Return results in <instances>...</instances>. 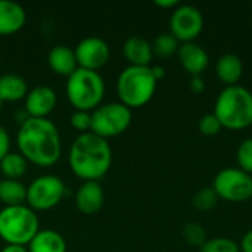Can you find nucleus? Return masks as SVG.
Instances as JSON below:
<instances>
[{
	"mask_svg": "<svg viewBox=\"0 0 252 252\" xmlns=\"http://www.w3.org/2000/svg\"><path fill=\"white\" fill-rule=\"evenodd\" d=\"M123 53L131 66H149L154 59L152 43L140 35H131L124 41Z\"/></svg>",
	"mask_w": 252,
	"mask_h": 252,
	"instance_id": "obj_16",
	"label": "nucleus"
},
{
	"mask_svg": "<svg viewBox=\"0 0 252 252\" xmlns=\"http://www.w3.org/2000/svg\"><path fill=\"white\" fill-rule=\"evenodd\" d=\"M219 199L220 198L213 188H202L193 195L192 205L195 207V210L201 213H208L213 208H216V205L219 204Z\"/></svg>",
	"mask_w": 252,
	"mask_h": 252,
	"instance_id": "obj_24",
	"label": "nucleus"
},
{
	"mask_svg": "<svg viewBox=\"0 0 252 252\" xmlns=\"http://www.w3.org/2000/svg\"><path fill=\"white\" fill-rule=\"evenodd\" d=\"M28 93L27 81L16 74H3L0 75V100L4 102H18L25 99Z\"/></svg>",
	"mask_w": 252,
	"mask_h": 252,
	"instance_id": "obj_19",
	"label": "nucleus"
},
{
	"mask_svg": "<svg viewBox=\"0 0 252 252\" xmlns=\"http://www.w3.org/2000/svg\"><path fill=\"white\" fill-rule=\"evenodd\" d=\"M177 58L183 69L188 71L192 77L202 75L210 63V56L207 50L195 41L182 43L177 52Z\"/></svg>",
	"mask_w": 252,
	"mask_h": 252,
	"instance_id": "obj_14",
	"label": "nucleus"
},
{
	"mask_svg": "<svg viewBox=\"0 0 252 252\" xmlns=\"http://www.w3.org/2000/svg\"><path fill=\"white\" fill-rule=\"evenodd\" d=\"M65 192V183L58 176H40L27 186V204L34 211H47L63 199Z\"/></svg>",
	"mask_w": 252,
	"mask_h": 252,
	"instance_id": "obj_8",
	"label": "nucleus"
},
{
	"mask_svg": "<svg viewBox=\"0 0 252 252\" xmlns=\"http://www.w3.org/2000/svg\"><path fill=\"white\" fill-rule=\"evenodd\" d=\"M0 69H1V61H0Z\"/></svg>",
	"mask_w": 252,
	"mask_h": 252,
	"instance_id": "obj_37",
	"label": "nucleus"
},
{
	"mask_svg": "<svg viewBox=\"0 0 252 252\" xmlns=\"http://www.w3.org/2000/svg\"><path fill=\"white\" fill-rule=\"evenodd\" d=\"M238 168L252 176V137L245 139L236 149Z\"/></svg>",
	"mask_w": 252,
	"mask_h": 252,
	"instance_id": "obj_27",
	"label": "nucleus"
},
{
	"mask_svg": "<svg viewBox=\"0 0 252 252\" xmlns=\"http://www.w3.org/2000/svg\"><path fill=\"white\" fill-rule=\"evenodd\" d=\"M205 80L202 78V75H193L190 77V81H189V89L192 93L195 94H201L205 92Z\"/></svg>",
	"mask_w": 252,
	"mask_h": 252,
	"instance_id": "obj_31",
	"label": "nucleus"
},
{
	"mask_svg": "<svg viewBox=\"0 0 252 252\" xmlns=\"http://www.w3.org/2000/svg\"><path fill=\"white\" fill-rule=\"evenodd\" d=\"M0 252H28V248L21 245H6Z\"/></svg>",
	"mask_w": 252,
	"mask_h": 252,
	"instance_id": "obj_35",
	"label": "nucleus"
},
{
	"mask_svg": "<svg viewBox=\"0 0 252 252\" xmlns=\"http://www.w3.org/2000/svg\"><path fill=\"white\" fill-rule=\"evenodd\" d=\"M65 93L75 111L90 112L102 105L105 81L97 71L78 68L66 78Z\"/></svg>",
	"mask_w": 252,
	"mask_h": 252,
	"instance_id": "obj_5",
	"label": "nucleus"
},
{
	"mask_svg": "<svg viewBox=\"0 0 252 252\" xmlns=\"http://www.w3.org/2000/svg\"><path fill=\"white\" fill-rule=\"evenodd\" d=\"M0 182H1V177H0Z\"/></svg>",
	"mask_w": 252,
	"mask_h": 252,
	"instance_id": "obj_38",
	"label": "nucleus"
},
{
	"mask_svg": "<svg viewBox=\"0 0 252 252\" xmlns=\"http://www.w3.org/2000/svg\"><path fill=\"white\" fill-rule=\"evenodd\" d=\"M27 168L28 161L19 152H9L0 161V174H3L4 179L19 180L27 173Z\"/></svg>",
	"mask_w": 252,
	"mask_h": 252,
	"instance_id": "obj_22",
	"label": "nucleus"
},
{
	"mask_svg": "<svg viewBox=\"0 0 252 252\" xmlns=\"http://www.w3.org/2000/svg\"><path fill=\"white\" fill-rule=\"evenodd\" d=\"M213 114L223 128H248L252 126V92L239 84L224 87L216 99Z\"/></svg>",
	"mask_w": 252,
	"mask_h": 252,
	"instance_id": "obj_3",
	"label": "nucleus"
},
{
	"mask_svg": "<svg viewBox=\"0 0 252 252\" xmlns=\"http://www.w3.org/2000/svg\"><path fill=\"white\" fill-rule=\"evenodd\" d=\"M28 252H66V242L56 230H40L28 244Z\"/></svg>",
	"mask_w": 252,
	"mask_h": 252,
	"instance_id": "obj_20",
	"label": "nucleus"
},
{
	"mask_svg": "<svg viewBox=\"0 0 252 252\" xmlns=\"http://www.w3.org/2000/svg\"><path fill=\"white\" fill-rule=\"evenodd\" d=\"M74 52H75L78 68L89 69V71H97L102 66H105L111 55L108 43L96 35L83 38L77 44Z\"/></svg>",
	"mask_w": 252,
	"mask_h": 252,
	"instance_id": "obj_11",
	"label": "nucleus"
},
{
	"mask_svg": "<svg viewBox=\"0 0 252 252\" xmlns=\"http://www.w3.org/2000/svg\"><path fill=\"white\" fill-rule=\"evenodd\" d=\"M204 30V16L192 4H179L170 16V32L180 43L195 41Z\"/></svg>",
	"mask_w": 252,
	"mask_h": 252,
	"instance_id": "obj_10",
	"label": "nucleus"
},
{
	"mask_svg": "<svg viewBox=\"0 0 252 252\" xmlns=\"http://www.w3.org/2000/svg\"><path fill=\"white\" fill-rule=\"evenodd\" d=\"M239 248H241V252H252V230L244 235Z\"/></svg>",
	"mask_w": 252,
	"mask_h": 252,
	"instance_id": "obj_32",
	"label": "nucleus"
},
{
	"mask_svg": "<svg viewBox=\"0 0 252 252\" xmlns=\"http://www.w3.org/2000/svg\"><path fill=\"white\" fill-rule=\"evenodd\" d=\"M10 152V137L3 126H0V161Z\"/></svg>",
	"mask_w": 252,
	"mask_h": 252,
	"instance_id": "obj_30",
	"label": "nucleus"
},
{
	"mask_svg": "<svg viewBox=\"0 0 252 252\" xmlns=\"http://www.w3.org/2000/svg\"><path fill=\"white\" fill-rule=\"evenodd\" d=\"M1 109H3V102L0 100V111H1Z\"/></svg>",
	"mask_w": 252,
	"mask_h": 252,
	"instance_id": "obj_36",
	"label": "nucleus"
},
{
	"mask_svg": "<svg viewBox=\"0 0 252 252\" xmlns=\"http://www.w3.org/2000/svg\"><path fill=\"white\" fill-rule=\"evenodd\" d=\"M131 109L121 102L102 103L92 112V133L109 139L123 134L131 124Z\"/></svg>",
	"mask_w": 252,
	"mask_h": 252,
	"instance_id": "obj_7",
	"label": "nucleus"
},
{
	"mask_svg": "<svg viewBox=\"0 0 252 252\" xmlns=\"http://www.w3.org/2000/svg\"><path fill=\"white\" fill-rule=\"evenodd\" d=\"M220 199L227 202H245L252 198V176L239 168H223L211 186Z\"/></svg>",
	"mask_w": 252,
	"mask_h": 252,
	"instance_id": "obj_9",
	"label": "nucleus"
},
{
	"mask_svg": "<svg viewBox=\"0 0 252 252\" xmlns=\"http://www.w3.org/2000/svg\"><path fill=\"white\" fill-rule=\"evenodd\" d=\"M69 168L83 182H99L112 165V149L106 139L92 131L80 134L68 155Z\"/></svg>",
	"mask_w": 252,
	"mask_h": 252,
	"instance_id": "obj_2",
	"label": "nucleus"
},
{
	"mask_svg": "<svg viewBox=\"0 0 252 252\" xmlns=\"http://www.w3.org/2000/svg\"><path fill=\"white\" fill-rule=\"evenodd\" d=\"M16 145L28 162L41 168L55 165L62 152L59 130L49 118L24 120L16 134Z\"/></svg>",
	"mask_w": 252,
	"mask_h": 252,
	"instance_id": "obj_1",
	"label": "nucleus"
},
{
	"mask_svg": "<svg viewBox=\"0 0 252 252\" xmlns=\"http://www.w3.org/2000/svg\"><path fill=\"white\" fill-rule=\"evenodd\" d=\"M154 3H155V6H158V7H162V9H173V10L180 4L177 0H155Z\"/></svg>",
	"mask_w": 252,
	"mask_h": 252,
	"instance_id": "obj_33",
	"label": "nucleus"
},
{
	"mask_svg": "<svg viewBox=\"0 0 252 252\" xmlns=\"http://www.w3.org/2000/svg\"><path fill=\"white\" fill-rule=\"evenodd\" d=\"M157 86L158 81L155 80L151 66L128 65L117 78L120 102L130 109L148 105L157 92Z\"/></svg>",
	"mask_w": 252,
	"mask_h": 252,
	"instance_id": "obj_4",
	"label": "nucleus"
},
{
	"mask_svg": "<svg viewBox=\"0 0 252 252\" xmlns=\"http://www.w3.org/2000/svg\"><path fill=\"white\" fill-rule=\"evenodd\" d=\"M40 232V221L28 205L4 207L0 210V239L6 245H28Z\"/></svg>",
	"mask_w": 252,
	"mask_h": 252,
	"instance_id": "obj_6",
	"label": "nucleus"
},
{
	"mask_svg": "<svg viewBox=\"0 0 252 252\" xmlns=\"http://www.w3.org/2000/svg\"><path fill=\"white\" fill-rule=\"evenodd\" d=\"M58 102L56 92L47 86H37L25 96V109L31 118H47Z\"/></svg>",
	"mask_w": 252,
	"mask_h": 252,
	"instance_id": "obj_12",
	"label": "nucleus"
},
{
	"mask_svg": "<svg viewBox=\"0 0 252 252\" xmlns=\"http://www.w3.org/2000/svg\"><path fill=\"white\" fill-rule=\"evenodd\" d=\"M182 235H183V239L190 247H195V248H201L208 241L207 230L199 223H195V221H190V223L185 224L183 230H182Z\"/></svg>",
	"mask_w": 252,
	"mask_h": 252,
	"instance_id": "obj_25",
	"label": "nucleus"
},
{
	"mask_svg": "<svg viewBox=\"0 0 252 252\" xmlns=\"http://www.w3.org/2000/svg\"><path fill=\"white\" fill-rule=\"evenodd\" d=\"M105 192L99 182H83L75 193L77 210L84 216H93L102 210Z\"/></svg>",
	"mask_w": 252,
	"mask_h": 252,
	"instance_id": "obj_13",
	"label": "nucleus"
},
{
	"mask_svg": "<svg viewBox=\"0 0 252 252\" xmlns=\"http://www.w3.org/2000/svg\"><path fill=\"white\" fill-rule=\"evenodd\" d=\"M198 127H199L201 134H204V136H207V137L217 136V134L221 131V128H223L221 124H220V121H219V118H217L213 112H211V114L202 115L201 120H199Z\"/></svg>",
	"mask_w": 252,
	"mask_h": 252,
	"instance_id": "obj_28",
	"label": "nucleus"
},
{
	"mask_svg": "<svg viewBox=\"0 0 252 252\" xmlns=\"http://www.w3.org/2000/svg\"><path fill=\"white\" fill-rule=\"evenodd\" d=\"M251 9H252V6H251Z\"/></svg>",
	"mask_w": 252,
	"mask_h": 252,
	"instance_id": "obj_39",
	"label": "nucleus"
},
{
	"mask_svg": "<svg viewBox=\"0 0 252 252\" xmlns=\"http://www.w3.org/2000/svg\"><path fill=\"white\" fill-rule=\"evenodd\" d=\"M47 62L50 69L61 75V77H69L72 75L77 69H78V63H77V58H75V52L65 46H55L47 56Z\"/></svg>",
	"mask_w": 252,
	"mask_h": 252,
	"instance_id": "obj_17",
	"label": "nucleus"
},
{
	"mask_svg": "<svg viewBox=\"0 0 252 252\" xmlns=\"http://www.w3.org/2000/svg\"><path fill=\"white\" fill-rule=\"evenodd\" d=\"M151 68H152V74H154V77H155L157 81H159V80H162L165 77V69L162 66L155 65V66H151Z\"/></svg>",
	"mask_w": 252,
	"mask_h": 252,
	"instance_id": "obj_34",
	"label": "nucleus"
},
{
	"mask_svg": "<svg viewBox=\"0 0 252 252\" xmlns=\"http://www.w3.org/2000/svg\"><path fill=\"white\" fill-rule=\"evenodd\" d=\"M71 126L80 133H89L92 130V114L86 111H75L69 118Z\"/></svg>",
	"mask_w": 252,
	"mask_h": 252,
	"instance_id": "obj_29",
	"label": "nucleus"
},
{
	"mask_svg": "<svg viewBox=\"0 0 252 252\" xmlns=\"http://www.w3.org/2000/svg\"><path fill=\"white\" fill-rule=\"evenodd\" d=\"M199 252H241V248L229 238H211L199 248Z\"/></svg>",
	"mask_w": 252,
	"mask_h": 252,
	"instance_id": "obj_26",
	"label": "nucleus"
},
{
	"mask_svg": "<svg viewBox=\"0 0 252 252\" xmlns=\"http://www.w3.org/2000/svg\"><path fill=\"white\" fill-rule=\"evenodd\" d=\"M180 44L182 43L171 32H162L152 43L154 56H158L161 59L171 58L173 55H177Z\"/></svg>",
	"mask_w": 252,
	"mask_h": 252,
	"instance_id": "obj_23",
	"label": "nucleus"
},
{
	"mask_svg": "<svg viewBox=\"0 0 252 252\" xmlns=\"http://www.w3.org/2000/svg\"><path fill=\"white\" fill-rule=\"evenodd\" d=\"M0 201L4 204V207L24 205V202H27V186L21 180L1 179Z\"/></svg>",
	"mask_w": 252,
	"mask_h": 252,
	"instance_id": "obj_21",
	"label": "nucleus"
},
{
	"mask_svg": "<svg viewBox=\"0 0 252 252\" xmlns=\"http://www.w3.org/2000/svg\"><path fill=\"white\" fill-rule=\"evenodd\" d=\"M216 74L219 80L226 86H236L244 75L242 59L235 53H224L217 59Z\"/></svg>",
	"mask_w": 252,
	"mask_h": 252,
	"instance_id": "obj_18",
	"label": "nucleus"
},
{
	"mask_svg": "<svg viewBox=\"0 0 252 252\" xmlns=\"http://www.w3.org/2000/svg\"><path fill=\"white\" fill-rule=\"evenodd\" d=\"M27 22L25 9L12 0H0V35H12L24 28Z\"/></svg>",
	"mask_w": 252,
	"mask_h": 252,
	"instance_id": "obj_15",
	"label": "nucleus"
}]
</instances>
